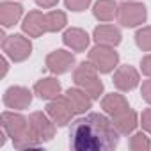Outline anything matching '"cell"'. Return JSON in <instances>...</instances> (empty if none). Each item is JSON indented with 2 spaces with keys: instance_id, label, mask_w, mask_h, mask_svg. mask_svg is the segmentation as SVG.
Returning <instances> with one entry per match:
<instances>
[{
  "instance_id": "cell-1",
  "label": "cell",
  "mask_w": 151,
  "mask_h": 151,
  "mask_svg": "<svg viewBox=\"0 0 151 151\" xmlns=\"http://www.w3.org/2000/svg\"><path fill=\"white\" fill-rule=\"evenodd\" d=\"M121 133L105 114L91 112L71 123L69 146L75 151H110L117 147Z\"/></svg>"
},
{
  "instance_id": "cell-2",
  "label": "cell",
  "mask_w": 151,
  "mask_h": 151,
  "mask_svg": "<svg viewBox=\"0 0 151 151\" xmlns=\"http://www.w3.org/2000/svg\"><path fill=\"white\" fill-rule=\"evenodd\" d=\"M2 128L7 132V135L14 142V147H18V149H30V147H39L41 146L39 142H36L30 137L29 119H25L22 114L4 112L2 114Z\"/></svg>"
},
{
  "instance_id": "cell-3",
  "label": "cell",
  "mask_w": 151,
  "mask_h": 151,
  "mask_svg": "<svg viewBox=\"0 0 151 151\" xmlns=\"http://www.w3.org/2000/svg\"><path fill=\"white\" fill-rule=\"evenodd\" d=\"M98 69L94 68V64L89 60V62H82L75 68V73H73V80L80 89H84L93 100H100L101 93H103V82L100 80L98 77Z\"/></svg>"
},
{
  "instance_id": "cell-4",
  "label": "cell",
  "mask_w": 151,
  "mask_h": 151,
  "mask_svg": "<svg viewBox=\"0 0 151 151\" xmlns=\"http://www.w3.org/2000/svg\"><path fill=\"white\" fill-rule=\"evenodd\" d=\"M55 123L52 121V117L48 114H43V112H32L30 117H29V133L30 137L43 144V142H48L53 139L55 135Z\"/></svg>"
},
{
  "instance_id": "cell-5",
  "label": "cell",
  "mask_w": 151,
  "mask_h": 151,
  "mask_svg": "<svg viewBox=\"0 0 151 151\" xmlns=\"http://www.w3.org/2000/svg\"><path fill=\"white\" fill-rule=\"evenodd\" d=\"M2 50H4V55H7L11 60L22 62L30 57L32 43L27 37H23L22 34H13L2 39Z\"/></svg>"
},
{
  "instance_id": "cell-6",
  "label": "cell",
  "mask_w": 151,
  "mask_h": 151,
  "mask_svg": "<svg viewBox=\"0 0 151 151\" xmlns=\"http://www.w3.org/2000/svg\"><path fill=\"white\" fill-rule=\"evenodd\" d=\"M116 18L123 27H137V25H142L146 22L147 11H146L144 4L128 0V2H123L117 6V16Z\"/></svg>"
},
{
  "instance_id": "cell-7",
  "label": "cell",
  "mask_w": 151,
  "mask_h": 151,
  "mask_svg": "<svg viewBox=\"0 0 151 151\" xmlns=\"http://www.w3.org/2000/svg\"><path fill=\"white\" fill-rule=\"evenodd\" d=\"M89 60L94 64V68L100 73H110L119 62V53L114 50V46L107 45H96L89 52Z\"/></svg>"
},
{
  "instance_id": "cell-8",
  "label": "cell",
  "mask_w": 151,
  "mask_h": 151,
  "mask_svg": "<svg viewBox=\"0 0 151 151\" xmlns=\"http://www.w3.org/2000/svg\"><path fill=\"white\" fill-rule=\"evenodd\" d=\"M46 114L52 117V121H53L57 126H64V124H68V123L71 121L75 110H73L69 100L66 98V94H64V96L59 94L57 98H53V100L48 101V105H46Z\"/></svg>"
},
{
  "instance_id": "cell-9",
  "label": "cell",
  "mask_w": 151,
  "mask_h": 151,
  "mask_svg": "<svg viewBox=\"0 0 151 151\" xmlns=\"http://www.w3.org/2000/svg\"><path fill=\"white\" fill-rule=\"evenodd\" d=\"M45 64H46L48 71H52L55 75H62V73H68L73 68L75 55L71 52H66V50H55V52L46 55Z\"/></svg>"
},
{
  "instance_id": "cell-10",
  "label": "cell",
  "mask_w": 151,
  "mask_h": 151,
  "mask_svg": "<svg viewBox=\"0 0 151 151\" xmlns=\"http://www.w3.org/2000/svg\"><path fill=\"white\" fill-rule=\"evenodd\" d=\"M114 86L119 89V91H132V89H135L137 86H139V82H140V77H139V71L133 68V66H128V64H124V66H119L117 69H116V73H114Z\"/></svg>"
},
{
  "instance_id": "cell-11",
  "label": "cell",
  "mask_w": 151,
  "mask_h": 151,
  "mask_svg": "<svg viewBox=\"0 0 151 151\" xmlns=\"http://www.w3.org/2000/svg\"><path fill=\"white\" fill-rule=\"evenodd\" d=\"M4 103L6 107L13 109V110H23L32 103V93L27 87L22 86H13L6 91L4 94Z\"/></svg>"
},
{
  "instance_id": "cell-12",
  "label": "cell",
  "mask_w": 151,
  "mask_h": 151,
  "mask_svg": "<svg viewBox=\"0 0 151 151\" xmlns=\"http://www.w3.org/2000/svg\"><path fill=\"white\" fill-rule=\"evenodd\" d=\"M22 29L29 37H39L41 34L46 32V18L41 11H30L22 23Z\"/></svg>"
},
{
  "instance_id": "cell-13",
  "label": "cell",
  "mask_w": 151,
  "mask_h": 151,
  "mask_svg": "<svg viewBox=\"0 0 151 151\" xmlns=\"http://www.w3.org/2000/svg\"><path fill=\"white\" fill-rule=\"evenodd\" d=\"M62 41L68 48H71L73 52H84L89 46V36L86 30L78 29V27H71L64 32Z\"/></svg>"
},
{
  "instance_id": "cell-14",
  "label": "cell",
  "mask_w": 151,
  "mask_h": 151,
  "mask_svg": "<svg viewBox=\"0 0 151 151\" xmlns=\"http://www.w3.org/2000/svg\"><path fill=\"white\" fill-rule=\"evenodd\" d=\"M93 37H94L96 45L117 46L121 43V32L114 25H98L93 32Z\"/></svg>"
},
{
  "instance_id": "cell-15",
  "label": "cell",
  "mask_w": 151,
  "mask_h": 151,
  "mask_svg": "<svg viewBox=\"0 0 151 151\" xmlns=\"http://www.w3.org/2000/svg\"><path fill=\"white\" fill-rule=\"evenodd\" d=\"M66 98L69 100L75 114H84L91 109L93 105V98L80 87H73V89H68L66 91Z\"/></svg>"
},
{
  "instance_id": "cell-16",
  "label": "cell",
  "mask_w": 151,
  "mask_h": 151,
  "mask_svg": "<svg viewBox=\"0 0 151 151\" xmlns=\"http://www.w3.org/2000/svg\"><path fill=\"white\" fill-rule=\"evenodd\" d=\"M101 109L105 110V114H109L110 117H116L119 114H123L124 110L130 109L126 98L123 94H117V93H110L107 94L103 100H101Z\"/></svg>"
},
{
  "instance_id": "cell-17",
  "label": "cell",
  "mask_w": 151,
  "mask_h": 151,
  "mask_svg": "<svg viewBox=\"0 0 151 151\" xmlns=\"http://www.w3.org/2000/svg\"><path fill=\"white\" fill-rule=\"evenodd\" d=\"M23 14V7L16 2H6L0 4V23L2 27H13L14 23H18V20Z\"/></svg>"
},
{
  "instance_id": "cell-18",
  "label": "cell",
  "mask_w": 151,
  "mask_h": 151,
  "mask_svg": "<svg viewBox=\"0 0 151 151\" xmlns=\"http://www.w3.org/2000/svg\"><path fill=\"white\" fill-rule=\"evenodd\" d=\"M110 119H112L114 126L117 128V132H119L121 135H130V133L137 128V124H139L137 114H135V110H132V109H128V110H124L123 114H119V116H116V117H110Z\"/></svg>"
},
{
  "instance_id": "cell-19",
  "label": "cell",
  "mask_w": 151,
  "mask_h": 151,
  "mask_svg": "<svg viewBox=\"0 0 151 151\" xmlns=\"http://www.w3.org/2000/svg\"><path fill=\"white\" fill-rule=\"evenodd\" d=\"M34 93L41 98V100H53L60 94V84L57 78H41L36 86H34Z\"/></svg>"
},
{
  "instance_id": "cell-20",
  "label": "cell",
  "mask_w": 151,
  "mask_h": 151,
  "mask_svg": "<svg viewBox=\"0 0 151 151\" xmlns=\"http://www.w3.org/2000/svg\"><path fill=\"white\" fill-rule=\"evenodd\" d=\"M93 14L100 22H112L117 16V4L114 0H98L93 7Z\"/></svg>"
},
{
  "instance_id": "cell-21",
  "label": "cell",
  "mask_w": 151,
  "mask_h": 151,
  "mask_svg": "<svg viewBox=\"0 0 151 151\" xmlns=\"http://www.w3.org/2000/svg\"><path fill=\"white\" fill-rule=\"evenodd\" d=\"M45 18H46V32H59V30H62V29L66 27V23H68L66 14H64L62 11H57V9L46 13Z\"/></svg>"
},
{
  "instance_id": "cell-22",
  "label": "cell",
  "mask_w": 151,
  "mask_h": 151,
  "mask_svg": "<svg viewBox=\"0 0 151 151\" xmlns=\"http://www.w3.org/2000/svg\"><path fill=\"white\" fill-rule=\"evenodd\" d=\"M130 147L133 151H147L151 147V140L144 132H137L130 137Z\"/></svg>"
},
{
  "instance_id": "cell-23",
  "label": "cell",
  "mask_w": 151,
  "mask_h": 151,
  "mask_svg": "<svg viewBox=\"0 0 151 151\" xmlns=\"http://www.w3.org/2000/svg\"><path fill=\"white\" fill-rule=\"evenodd\" d=\"M135 43L142 52H151V27H142L135 34Z\"/></svg>"
},
{
  "instance_id": "cell-24",
  "label": "cell",
  "mask_w": 151,
  "mask_h": 151,
  "mask_svg": "<svg viewBox=\"0 0 151 151\" xmlns=\"http://www.w3.org/2000/svg\"><path fill=\"white\" fill-rule=\"evenodd\" d=\"M64 4L69 11H75V13H78V11H86L91 4V0H64Z\"/></svg>"
},
{
  "instance_id": "cell-25",
  "label": "cell",
  "mask_w": 151,
  "mask_h": 151,
  "mask_svg": "<svg viewBox=\"0 0 151 151\" xmlns=\"http://www.w3.org/2000/svg\"><path fill=\"white\" fill-rule=\"evenodd\" d=\"M140 124H142V128H144L147 133H151V109H146V110L142 112V116H140Z\"/></svg>"
},
{
  "instance_id": "cell-26",
  "label": "cell",
  "mask_w": 151,
  "mask_h": 151,
  "mask_svg": "<svg viewBox=\"0 0 151 151\" xmlns=\"http://www.w3.org/2000/svg\"><path fill=\"white\" fill-rule=\"evenodd\" d=\"M140 94H142V100H144L146 103H151V78L142 82V87H140Z\"/></svg>"
},
{
  "instance_id": "cell-27",
  "label": "cell",
  "mask_w": 151,
  "mask_h": 151,
  "mask_svg": "<svg viewBox=\"0 0 151 151\" xmlns=\"http://www.w3.org/2000/svg\"><path fill=\"white\" fill-rule=\"evenodd\" d=\"M140 71L146 75V77L151 78V53L146 55V57H142V60H140Z\"/></svg>"
},
{
  "instance_id": "cell-28",
  "label": "cell",
  "mask_w": 151,
  "mask_h": 151,
  "mask_svg": "<svg viewBox=\"0 0 151 151\" xmlns=\"http://www.w3.org/2000/svg\"><path fill=\"white\" fill-rule=\"evenodd\" d=\"M57 2H59V0H36V4L39 7H43V9H52Z\"/></svg>"
},
{
  "instance_id": "cell-29",
  "label": "cell",
  "mask_w": 151,
  "mask_h": 151,
  "mask_svg": "<svg viewBox=\"0 0 151 151\" xmlns=\"http://www.w3.org/2000/svg\"><path fill=\"white\" fill-rule=\"evenodd\" d=\"M2 66H4V71H2V77H4V75L7 73V68H9V66H7V59H6V57H2Z\"/></svg>"
}]
</instances>
